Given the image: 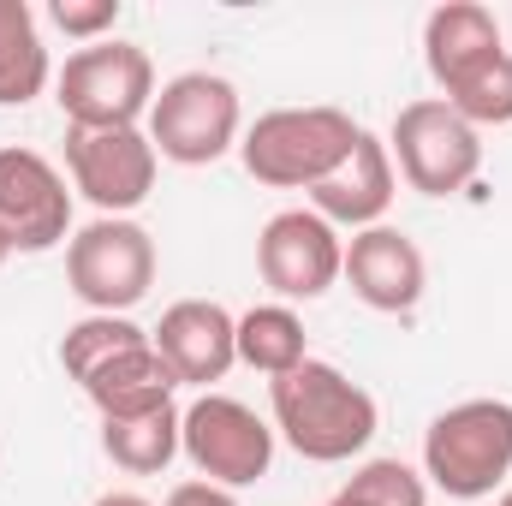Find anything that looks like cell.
<instances>
[{
	"label": "cell",
	"mask_w": 512,
	"mask_h": 506,
	"mask_svg": "<svg viewBox=\"0 0 512 506\" xmlns=\"http://www.w3.org/2000/svg\"><path fill=\"white\" fill-rule=\"evenodd\" d=\"M340 280L358 292V304H370L382 316H411L423 304L429 262H423L411 233L382 221V227H364V233L346 239V274Z\"/></svg>",
	"instance_id": "13"
},
{
	"label": "cell",
	"mask_w": 512,
	"mask_h": 506,
	"mask_svg": "<svg viewBox=\"0 0 512 506\" xmlns=\"http://www.w3.org/2000/svg\"><path fill=\"white\" fill-rule=\"evenodd\" d=\"M161 364L173 370L179 387H215L239 364V316H227L215 298H179L161 310V322L149 328Z\"/></svg>",
	"instance_id": "12"
},
{
	"label": "cell",
	"mask_w": 512,
	"mask_h": 506,
	"mask_svg": "<svg viewBox=\"0 0 512 506\" xmlns=\"http://www.w3.org/2000/svg\"><path fill=\"white\" fill-rule=\"evenodd\" d=\"M155 143L149 131L120 126V131H78L66 126V173L72 191H84L102 215H131L137 203H149L155 191Z\"/></svg>",
	"instance_id": "10"
},
{
	"label": "cell",
	"mask_w": 512,
	"mask_h": 506,
	"mask_svg": "<svg viewBox=\"0 0 512 506\" xmlns=\"http://www.w3.org/2000/svg\"><path fill=\"white\" fill-rule=\"evenodd\" d=\"M0 233L12 239V251H54L72 239V191L66 173L36 155V149H0Z\"/></svg>",
	"instance_id": "11"
},
{
	"label": "cell",
	"mask_w": 512,
	"mask_h": 506,
	"mask_svg": "<svg viewBox=\"0 0 512 506\" xmlns=\"http://www.w3.org/2000/svg\"><path fill=\"white\" fill-rule=\"evenodd\" d=\"M328 506H358V501H346V495H334V501H328Z\"/></svg>",
	"instance_id": "27"
},
{
	"label": "cell",
	"mask_w": 512,
	"mask_h": 506,
	"mask_svg": "<svg viewBox=\"0 0 512 506\" xmlns=\"http://www.w3.org/2000/svg\"><path fill=\"white\" fill-rule=\"evenodd\" d=\"M66 286L90 316H126L155 286V239L126 215H96L66 239Z\"/></svg>",
	"instance_id": "6"
},
{
	"label": "cell",
	"mask_w": 512,
	"mask_h": 506,
	"mask_svg": "<svg viewBox=\"0 0 512 506\" xmlns=\"http://www.w3.org/2000/svg\"><path fill=\"white\" fill-rule=\"evenodd\" d=\"M364 137V126L346 108H274L239 137V161L256 185L274 191H316Z\"/></svg>",
	"instance_id": "2"
},
{
	"label": "cell",
	"mask_w": 512,
	"mask_h": 506,
	"mask_svg": "<svg viewBox=\"0 0 512 506\" xmlns=\"http://www.w3.org/2000/svg\"><path fill=\"white\" fill-rule=\"evenodd\" d=\"M48 90V48L30 0H0V108H24Z\"/></svg>",
	"instance_id": "17"
},
{
	"label": "cell",
	"mask_w": 512,
	"mask_h": 506,
	"mask_svg": "<svg viewBox=\"0 0 512 506\" xmlns=\"http://www.w3.org/2000/svg\"><path fill=\"white\" fill-rule=\"evenodd\" d=\"M245 114H239V90L221 72H179L155 90L149 108V143L161 161L173 167H215L227 149H239Z\"/></svg>",
	"instance_id": "5"
},
{
	"label": "cell",
	"mask_w": 512,
	"mask_h": 506,
	"mask_svg": "<svg viewBox=\"0 0 512 506\" xmlns=\"http://www.w3.org/2000/svg\"><path fill=\"white\" fill-rule=\"evenodd\" d=\"M78 387H84V399H90L102 417H137V411L173 405V387H179V381H173V370L161 364L155 340H137V346H126L120 358H108L102 370H90Z\"/></svg>",
	"instance_id": "16"
},
{
	"label": "cell",
	"mask_w": 512,
	"mask_h": 506,
	"mask_svg": "<svg viewBox=\"0 0 512 506\" xmlns=\"http://www.w3.org/2000/svg\"><path fill=\"white\" fill-rule=\"evenodd\" d=\"M304 358H310V346H304V322L292 304H256L239 316V364H251L274 381L298 370Z\"/></svg>",
	"instance_id": "19"
},
{
	"label": "cell",
	"mask_w": 512,
	"mask_h": 506,
	"mask_svg": "<svg viewBox=\"0 0 512 506\" xmlns=\"http://www.w3.org/2000/svg\"><path fill=\"white\" fill-rule=\"evenodd\" d=\"M167 506H239V495L233 489H221V483H179L173 495H167Z\"/></svg>",
	"instance_id": "24"
},
{
	"label": "cell",
	"mask_w": 512,
	"mask_h": 506,
	"mask_svg": "<svg viewBox=\"0 0 512 506\" xmlns=\"http://www.w3.org/2000/svg\"><path fill=\"white\" fill-rule=\"evenodd\" d=\"M256 274L268 292L292 298H322L346 274V239L316 215V209H280L256 233Z\"/></svg>",
	"instance_id": "9"
},
{
	"label": "cell",
	"mask_w": 512,
	"mask_h": 506,
	"mask_svg": "<svg viewBox=\"0 0 512 506\" xmlns=\"http://www.w3.org/2000/svg\"><path fill=\"white\" fill-rule=\"evenodd\" d=\"M501 506H512V489H507V495H501Z\"/></svg>",
	"instance_id": "28"
},
{
	"label": "cell",
	"mask_w": 512,
	"mask_h": 506,
	"mask_svg": "<svg viewBox=\"0 0 512 506\" xmlns=\"http://www.w3.org/2000/svg\"><path fill=\"white\" fill-rule=\"evenodd\" d=\"M179 453L197 465L203 483H221V489H251L268 477L274 465V429L256 417L245 399H227V393H203L179 411Z\"/></svg>",
	"instance_id": "8"
},
{
	"label": "cell",
	"mask_w": 512,
	"mask_h": 506,
	"mask_svg": "<svg viewBox=\"0 0 512 506\" xmlns=\"http://www.w3.org/2000/svg\"><path fill=\"white\" fill-rule=\"evenodd\" d=\"M6 256H12V239H6V233H0V268H6Z\"/></svg>",
	"instance_id": "26"
},
{
	"label": "cell",
	"mask_w": 512,
	"mask_h": 506,
	"mask_svg": "<svg viewBox=\"0 0 512 506\" xmlns=\"http://www.w3.org/2000/svg\"><path fill=\"white\" fill-rule=\"evenodd\" d=\"M48 12H54V24H60L66 36H78L84 48H90V42H108V30L120 24V0H54Z\"/></svg>",
	"instance_id": "23"
},
{
	"label": "cell",
	"mask_w": 512,
	"mask_h": 506,
	"mask_svg": "<svg viewBox=\"0 0 512 506\" xmlns=\"http://www.w3.org/2000/svg\"><path fill=\"white\" fill-rule=\"evenodd\" d=\"M102 453L131 477H161L179 459V411L155 405L137 417H102Z\"/></svg>",
	"instance_id": "18"
},
{
	"label": "cell",
	"mask_w": 512,
	"mask_h": 506,
	"mask_svg": "<svg viewBox=\"0 0 512 506\" xmlns=\"http://www.w3.org/2000/svg\"><path fill=\"white\" fill-rule=\"evenodd\" d=\"M346 501L358 506H429L423 495V477L405 465V459H364L352 477H346V489H340Z\"/></svg>",
	"instance_id": "21"
},
{
	"label": "cell",
	"mask_w": 512,
	"mask_h": 506,
	"mask_svg": "<svg viewBox=\"0 0 512 506\" xmlns=\"http://www.w3.org/2000/svg\"><path fill=\"white\" fill-rule=\"evenodd\" d=\"M268 411H274V435L310 465H346L382 429L376 393L322 358H304L298 370L268 381Z\"/></svg>",
	"instance_id": "1"
},
{
	"label": "cell",
	"mask_w": 512,
	"mask_h": 506,
	"mask_svg": "<svg viewBox=\"0 0 512 506\" xmlns=\"http://www.w3.org/2000/svg\"><path fill=\"white\" fill-rule=\"evenodd\" d=\"M54 102L66 114V126L78 131H120L137 126L155 108V66L137 42H90L78 54H66L60 78H54Z\"/></svg>",
	"instance_id": "4"
},
{
	"label": "cell",
	"mask_w": 512,
	"mask_h": 506,
	"mask_svg": "<svg viewBox=\"0 0 512 506\" xmlns=\"http://www.w3.org/2000/svg\"><path fill=\"white\" fill-rule=\"evenodd\" d=\"M393 191H399V173H393V155H387V137H358L352 155L310 191V209L340 233H364V227H382V215L393 209Z\"/></svg>",
	"instance_id": "15"
},
{
	"label": "cell",
	"mask_w": 512,
	"mask_h": 506,
	"mask_svg": "<svg viewBox=\"0 0 512 506\" xmlns=\"http://www.w3.org/2000/svg\"><path fill=\"white\" fill-rule=\"evenodd\" d=\"M501 54H507L501 18L489 6H477V0H447V6H435L423 18V66H429L441 102L459 96L471 78H483Z\"/></svg>",
	"instance_id": "14"
},
{
	"label": "cell",
	"mask_w": 512,
	"mask_h": 506,
	"mask_svg": "<svg viewBox=\"0 0 512 506\" xmlns=\"http://www.w3.org/2000/svg\"><path fill=\"white\" fill-rule=\"evenodd\" d=\"M96 506H155V501H143L131 489H108V495H96Z\"/></svg>",
	"instance_id": "25"
},
{
	"label": "cell",
	"mask_w": 512,
	"mask_h": 506,
	"mask_svg": "<svg viewBox=\"0 0 512 506\" xmlns=\"http://www.w3.org/2000/svg\"><path fill=\"white\" fill-rule=\"evenodd\" d=\"M512 471V405L459 399L423 429V477L453 501H483Z\"/></svg>",
	"instance_id": "3"
},
{
	"label": "cell",
	"mask_w": 512,
	"mask_h": 506,
	"mask_svg": "<svg viewBox=\"0 0 512 506\" xmlns=\"http://www.w3.org/2000/svg\"><path fill=\"white\" fill-rule=\"evenodd\" d=\"M387 155H393V173L417 197H453L483 173V131L465 126L441 96H423L393 114Z\"/></svg>",
	"instance_id": "7"
},
{
	"label": "cell",
	"mask_w": 512,
	"mask_h": 506,
	"mask_svg": "<svg viewBox=\"0 0 512 506\" xmlns=\"http://www.w3.org/2000/svg\"><path fill=\"white\" fill-rule=\"evenodd\" d=\"M447 108L465 120V126H512V48L483 72V78H471L459 96H447Z\"/></svg>",
	"instance_id": "22"
},
{
	"label": "cell",
	"mask_w": 512,
	"mask_h": 506,
	"mask_svg": "<svg viewBox=\"0 0 512 506\" xmlns=\"http://www.w3.org/2000/svg\"><path fill=\"white\" fill-rule=\"evenodd\" d=\"M137 340H149V328H137L131 316H84V322H72L66 328V340H60V364H66V376L84 381L90 370H102L108 358H120L126 346Z\"/></svg>",
	"instance_id": "20"
}]
</instances>
